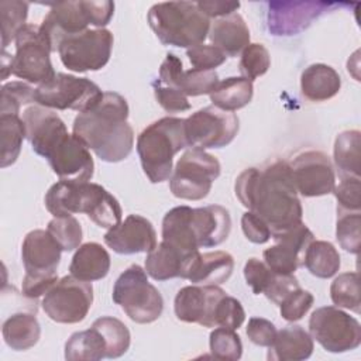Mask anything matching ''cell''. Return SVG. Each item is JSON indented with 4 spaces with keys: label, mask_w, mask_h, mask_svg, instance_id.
<instances>
[{
    "label": "cell",
    "mask_w": 361,
    "mask_h": 361,
    "mask_svg": "<svg viewBox=\"0 0 361 361\" xmlns=\"http://www.w3.org/2000/svg\"><path fill=\"white\" fill-rule=\"evenodd\" d=\"M234 192L244 207L268 224L271 238L303 223V209L286 161H274L264 169H244L235 179Z\"/></svg>",
    "instance_id": "cell-1"
},
{
    "label": "cell",
    "mask_w": 361,
    "mask_h": 361,
    "mask_svg": "<svg viewBox=\"0 0 361 361\" xmlns=\"http://www.w3.org/2000/svg\"><path fill=\"white\" fill-rule=\"evenodd\" d=\"M127 100L116 92H104L92 109L79 113L73 120L76 135L97 158L104 162L124 161L134 147V131L128 124Z\"/></svg>",
    "instance_id": "cell-2"
},
{
    "label": "cell",
    "mask_w": 361,
    "mask_h": 361,
    "mask_svg": "<svg viewBox=\"0 0 361 361\" xmlns=\"http://www.w3.org/2000/svg\"><path fill=\"white\" fill-rule=\"evenodd\" d=\"M230 231V213L220 204L196 209L176 206L162 219V241L183 251L217 247L228 238Z\"/></svg>",
    "instance_id": "cell-3"
},
{
    "label": "cell",
    "mask_w": 361,
    "mask_h": 361,
    "mask_svg": "<svg viewBox=\"0 0 361 361\" xmlns=\"http://www.w3.org/2000/svg\"><path fill=\"white\" fill-rule=\"evenodd\" d=\"M44 202L54 217L85 213L103 228L121 223L123 210L118 200L102 185L93 182L58 180L48 189Z\"/></svg>",
    "instance_id": "cell-4"
},
{
    "label": "cell",
    "mask_w": 361,
    "mask_h": 361,
    "mask_svg": "<svg viewBox=\"0 0 361 361\" xmlns=\"http://www.w3.org/2000/svg\"><path fill=\"white\" fill-rule=\"evenodd\" d=\"M186 147L185 118L166 116L145 127L137 138V152L148 180H168L173 171V157Z\"/></svg>",
    "instance_id": "cell-5"
},
{
    "label": "cell",
    "mask_w": 361,
    "mask_h": 361,
    "mask_svg": "<svg viewBox=\"0 0 361 361\" xmlns=\"http://www.w3.org/2000/svg\"><path fill=\"white\" fill-rule=\"evenodd\" d=\"M148 25L164 45L192 48L209 35L210 18L193 1H164L154 4L147 14Z\"/></svg>",
    "instance_id": "cell-6"
},
{
    "label": "cell",
    "mask_w": 361,
    "mask_h": 361,
    "mask_svg": "<svg viewBox=\"0 0 361 361\" xmlns=\"http://www.w3.org/2000/svg\"><path fill=\"white\" fill-rule=\"evenodd\" d=\"M113 302L135 323L147 324L158 320L164 310L159 290L148 281V274L137 264L120 274L113 286Z\"/></svg>",
    "instance_id": "cell-7"
},
{
    "label": "cell",
    "mask_w": 361,
    "mask_h": 361,
    "mask_svg": "<svg viewBox=\"0 0 361 361\" xmlns=\"http://www.w3.org/2000/svg\"><path fill=\"white\" fill-rule=\"evenodd\" d=\"M220 171V162L214 155L204 149H186L172 171L169 189L178 199L202 200L209 195Z\"/></svg>",
    "instance_id": "cell-8"
},
{
    "label": "cell",
    "mask_w": 361,
    "mask_h": 361,
    "mask_svg": "<svg viewBox=\"0 0 361 361\" xmlns=\"http://www.w3.org/2000/svg\"><path fill=\"white\" fill-rule=\"evenodd\" d=\"M100 87L87 78L58 72L54 79L35 87L37 104L55 110H76L79 113L92 109L103 97Z\"/></svg>",
    "instance_id": "cell-9"
},
{
    "label": "cell",
    "mask_w": 361,
    "mask_h": 361,
    "mask_svg": "<svg viewBox=\"0 0 361 361\" xmlns=\"http://www.w3.org/2000/svg\"><path fill=\"white\" fill-rule=\"evenodd\" d=\"M113 42L111 31L87 28L83 32L65 37L58 45V55L62 65L72 72L100 71L110 59Z\"/></svg>",
    "instance_id": "cell-10"
},
{
    "label": "cell",
    "mask_w": 361,
    "mask_h": 361,
    "mask_svg": "<svg viewBox=\"0 0 361 361\" xmlns=\"http://www.w3.org/2000/svg\"><path fill=\"white\" fill-rule=\"evenodd\" d=\"M309 334L329 353H347L361 344L360 322L337 306L317 307L309 319Z\"/></svg>",
    "instance_id": "cell-11"
},
{
    "label": "cell",
    "mask_w": 361,
    "mask_h": 361,
    "mask_svg": "<svg viewBox=\"0 0 361 361\" xmlns=\"http://www.w3.org/2000/svg\"><path fill=\"white\" fill-rule=\"evenodd\" d=\"M13 55V75L28 83L42 85L54 79L56 72L51 63V45L39 31V25L25 24L17 34Z\"/></svg>",
    "instance_id": "cell-12"
},
{
    "label": "cell",
    "mask_w": 361,
    "mask_h": 361,
    "mask_svg": "<svg viewBox=\"0 0 361 361\" xmlns=\"http://www.w3.org/2000/svg\"><path fill=\"white\" fill-rule=\"evenodd\" d=\"M240 120L235 113L206 106L185 118L188 147L197 149L223 148L237 135Z\"/></svg>",
    "instance_id": "cell-13"
},
{
    "label": "cell",
    "mask_w": 361,
    "mask_h": 361,
    "mask_svg": "<svg viewBox=\"0 0 361 361\" xmlns=\"http://www.w3.org/2000/svg\"><path fill=\"white\" fill-rule=\"evenodd\" d=\"M93 303V288L90 282L66 275L44 295L41 302L45 314L62 324L82 322Z\"/></svg>",
    "instance_id": "cell-14"
},
{
    "label": "cell",
    "mask_w": 361,
    "mask_h": 361,
    "mask_svg": "<svg viewBox=\"0 0 361 361\" xmlns=\"http://www.w3.org/2000/svg\"><path fill=\"white\" fill-rule=\"evenodd\" d=\"M267 11V27L272 35H296L306 30L322 14L340 6L327 1H269Z\"/></svg>",
    "instance_id": "cell-15"
},
{
    "label": "cell",
    "mask_w": 361,
    "mask_h": 361,
    "mask_svg": "<svg viewBox=\"0 0 361 361\" xmlns=\"http://www.w3.org/2000/svg\"><path fill=\"white\" fill-rule=\"evenodd\" d=\"M293 185L305 197L324 196L333 192L336 175L327 154L309 149L298 154L289 164Z\"/></svg>",
    "instance_id": "cell-16"
},
{
    "label": "cell",
    "mask_w": 361,
    "mask_h": 361,
    "mask_svg": "<svg viewBox=\"0 0 361 361\" xmlns=\"http://www.w3.org/2000/svg\"><path fill=\"white\" fill-rule=\"evenodd\" d=\"M226 295L219 285H188L178 290L173 310L178 320L196 323L203 327H216V310Z\"/></svg>",
    "instance_id": "cell-17"
},
{
    "label": "cell",
    "mask_w": 361,
    "mask_h": 361,
    "mask_svg": "<svg viewBox=\"0 0 361 361\" xmlns=\"http://www.w3.org/2000/svg\"><path fill=\"white\" fill-rule=\"evenodd\" d=\"M45 159L59 180L89 182L94 172L90 149L69 133L54 145Z\"/></svg>",
    "instance_id": "cell-18"
},
{
    "label": "cell",
    "mask_w": 361,
    "mask_h": 361,
    "mask_svg": "<svg viewBox=\"0 0 361 361\" xmlns=\"http://www.w3.org/2000/svg\"><path fill=\"white\" fill-rule=\"evenodd\" d=\"M272 238L275 244L262 252L264 262L271 271L288 275L303 267L306 250L314 235L305 223H300Z\"/></svg>",
    "instance_id": "cell-19"
},
{
    "label": "cell",
    "mask_w": 361,
    "mask_h": 361,
    "mask_svg": "<svg viewBox=\"0 0 361 361\" xmlns=\"http://www.w3.org/2000/svg\"><path fill=\"white\" fill-rule=\"evenodd\" d=\"M103 240L109 248L121 255L149 252L157 247L152 223L140 214H128L124 221L109 228Z\"/></svg>",
    "instance_id": "cell-20"
},
{
    "label": "cell",
    "mask_w": 361,
    "mask_h": 361,
    "mask_svg": "<svg viewBox=\"0 0 361 361\" xmlns=\"http://www.w3.org/2000/svg\"><path fill=\"white\" fill-rule=\"evenodd\" d=\"M23 121L25 126V137L31 144L32 151L47 158L52 147L68 134L66 124L51 109L39 104L28 106L23 111Z\"/></svg>",
    "instance_id": "cell-21"
},
{
    "label": "cell",
    "mask_w": 361,
    "mask_h": 361,
    "mask_svg": "<svg viewBox=\"0 0 361 361\" xmlns=\"http://www.w3.org/2000/svg\"><path fill=\"white\" fill-rule=\"evenodd\" d=\"M62 248L48 230L30 231L21 245V259L25 275L58 276Z\"/></svg>",
    "instance_id": "cell-22"
},
{
    "label": "cell",
    "mask_w": 361,
    "mask_h": 361,
    "mask_svg": "<svg viewBox=\"0 0 361 361\" xmlns=\"http://www.w3.org/2000/svg\"><path fill=\"white\" fill-rule=\"evenodd\" d=\"M89 24L83 0L61 1L51 6L49 13L39 25V31L49 42L52 52H55L65 37L86 31Z\"/></svg>",
    "instance_id": "cell-23"
},
{
    "label": "cell",
    "mask_w": 361,
    "mask_h": 361,
    "mask_svg": "<svg viewBox=\"0 0 361 361\" xmlns=\"http://www.w3.org/2000/svg\"><path fill=\"white\" fill-rule=\"evenodd\" d=\"M199 254V250L183 251L166 241H161L152 251L147 252L144 269L155 281L188 279L189 271Z\"/></svg>",
    "instance_id": "cell-24"
},
{
    "label": "cell",
    "mask_w": 361,
    "mask_h": 361,
    "mask_svg": "<svg viewBox=\"0 0 361 361\" xmlns=\"http://www.w3.org/2000/svg\"><path fill=\"white\" fill-rule=\"evenodd\" d=\"M207 37L226 56H237L250 44L248 25L238 13L214 18Z\"/></svg>",
    "instance_id": "cell-25"
},
{
    "label": "cell",
    "mask_w": 361,
    "mask_h": 361,
    "mask_svg": "<svg viewBox=\"0 0 361 361\" xmlns=\"http://www.w3.org/2000/svg\"><path fill=\"white\" fill-rule=\"evenodd\" d=\"M267 358L269 361H302L313 353L312 336L298 324H290L276 331L272 345L268 347Z\"/></svg>",
    "instance_id": "cell-26"
},
{
    "label": "cell",
    "mask_w": 361,
    "mask_h": 361,
    "mask_svg": "<svg viewBox=\"0 0 361 361\" xmlns=\"http://www.w3.org/2000/svg\"><path fill=\"white\" fill-rule=\"evenodd\" d=\"M109 271L110 255L102 244L94 241L80 244L69 265L71 275L85 282L103 279Z\"/></svg>",
    "instance_id": "cell-27"
},
{
    "label": "cell",
    "mask_w": 361,
    "mask_h": 361,
    "mask_svg": "<svg viewBox=\"0 0 361 361\" xmlns=\"http://www.w3.org/2000/svg\"><path fill=\"white\" fill-rule=\"evenodd\" d=\"M340 87V75L326 63H312L300 75L302 94L310 102H326L334 97Z\"/></svg>",
    "instance_id": "cell-28"
},
{
    "label": "cell",
    "mask_w": 361,
    "mask_h": 361,
    "mask_svg": "<svg viewBox=\"0 0 361 361\" xmlns=\"http://www.w3.org/2000/svg\"><path fill=\"white\" fill-rule=\"evenodd\" d=\"M234 258L226 251H210L199 254L195 259L188 279L195 285H221L233 274Z\"/></svg>",
    "instance_id": "cell-29"
},
{
    "label": "cell",
    "mask_w": 361,
    "mask_h": 361,
    "mask_svg": "<svg viewBox=\"0 0 361 361\" xmlns=\"http://www.w3.org/2000/svg\"><path fill=\"white\" fill-rule=\"evenodd\" d=\"M4 343L16 351L34 347L41 337V326L32 313L18 312L7 317L1 326Z\"/></svg>",
    "instance_id": "cell-30"
},
{
    "label": "cell",
    "mask_w": 361,
    "mask_h": 361,
    "mask_svg": "<svg viewBox=\"0 0 361 361\" xmlns=\"http://www.w3.org/2000/svg\"><path fill=\"white\" fill-rule=\"evenodd\" d=\"M254 94L252 82L243 76H231L220 80L209 94L214 107L223 111H235L245 107Z\"/></svg>",
    "instance_id": "cell-31"
},
{
    "label": "cell",
    "mask_w": 361,
    "mask_h": 361,
    "mask_svg": "<svg viewBox=\"0 0 361 361\" xmlns=\"http://www.w3.org/2000/svg\"><path fill=\"white\" fill-rule=\"evenodd\" d=\"M334 165L341 176H358L361 168V133L345 130L334 141Z\"/></svg>",
    "instance_id": "cell-32"
},
{
    "label": "cell",
    "mask_w": 361,
    "mask_h": 361,
    "mask_svg": "<svg viewBox=\"0 0 361 361\" xmlns=\"http://www.w3.org/2000/svg\"><path fill=\"white\" fill-rule=\"evenodd\" d=\"M106 341L93 326L73 333L65 343V360L68 361H100L106 358Z\"/></svg>",
    "instance_id": "cell-33"
},
{
    "label": "cell",
    "mask_w": 361,
    "mask_h": 361,
    "mask_svg": "<svg viewBox=\"0 0 361 361\" xmlns=\"http://www.w3.org/2000/svg\"><path fill=\"white\" fill-rule=\"evenodd\" d=\"M341 261L337 248L324 240H313L305 254L303 267L316 278L329 279L340 269Z\"/></svg>",
    "instance_id": "cell-34"
},
{
    "label": "cell",
    "mask_w": 361,
    "mask_h": 361,
    "mask_svg": "<svg viewBox=\"0 0 361 361\" xmlns=\"http://www.w3.org/2000/svg\"><path fill=\"white\" fill-rule=\"evenodd\" d=\"M0 131H1V168L13 165L20 152L25 137V126L17 114H0Z\"/></svg>",
    "instance_id": "cell-35"
},
{
    "label": "cell",
    "mask_w": 361,
    "mask_h": 361,
    "mask_svg": "<svg viewBox=\"0 0 361 361\" xmlns=\"http://www.w3.org/2000/svg\"><path fill=\"white\" fill-rule=\"evenodd\" d=\"M92 326L99 330L106 341V358H118L128 351L131 334L121 320L111 316H102Z\"/></svg>",
    "instance_id": "cell-36"
},
{
    "label": "cell",
    "mask_w": 361,
    "mask_h": 361,
    "mask_svg": "<svg viewBox=\"0 0 361 361\" xmlns=\"http://www.w3.org/2000/svg\"><path fill=\"white\" fill-rule=\"evenodd\" d=\"M330 298L337 307L360 314V276L357 272H343L330 285Z\"/></svg>",
    "instance_id": "cell-37"
},
{
    "label": "cell",
    "mask_w": 361,
    "mask_h": 361,
    "mask_svg": "<svg viewBox=\"0 0 361 361\" xmlns=\"http://www.w3.org/2000/svg\"><path fill=\"white\" fill-rule=\"evenodd\" d=\"M30 4L20 0H4L0 3L1 14V48L6 49L7 45L16 39L17 34L27 24Z\"/></svg>",
    "instance_id": "cell-38"
},
{
    "label": "cell",
    "mask_w": 361,
    "mask_h": 361,
    "mask_svg": "<svg viewBox=\"0 0 361 361\" xmlns=\"http://www.w3.org/2000/svg\"><path fill=\"white\" fill-rule=\"evenodd\" d=\"M219 82L216 71L192 68L189 71H183L171 87L180 90L185 96H202L210 94Z\"/></svg>",
    "instance_id": "cell-39"
},
{
    "label": "cell",
    "mask_w": 361,
    "mask_h": 361,
    "mask_svg": "<svg viewBox=\"0 0 361 361\" xmlns=\"http://www.w3.org/2000/svg\"><path fill=\"white\" fill-rule=\"evenodd\" d=\"M360 227H361L360 212L337 210L336 238L344 251L350 254L360 252V248H361Z\"/></svg>",
    "instance_id": "cell-40"
},
{
    "label": "cell",
    "mask_w": 361,
    "mask_h": 361,
    "mask_svg": "<svg viewBox=\"0 0 361 361\" xmlns=\"http://www.w3.org/2000/svg\"><path fill=\"white\" fill-rule=\"evenodd\" d=\"M48 233L56 240V243L61 245L62 251H73L78 250L82 243V226L79 220L73 216H62V217H54L48 226Z\"/></svg>",
    "instance_id": "cell-41"
},
{
    "label": "cell",
    "mask_w": 361,
    "mask_h": 361,
    "mask_svg": "<svg viewBox=\"0 0 361 361\" xmlns=\"http://www.w3.org/2000/svg\"><path fill=\"white\" fill-rule=\"evenodd\" d=\"M210 353L217 360L237 361L243 354V343L240 336L227 327H217L210 333Z\"/></svg>",
    "instance_id": "cell-42"
},
{
    "label": "cell",
    "mask_w": 361,
    "mask_h": 361,
    "mask_svg": "<svg viewBox=\"0 0 361 361\" xmlns=\"http://www.w3.org/2000/svg\"><path fill=\"white\" fill-rule=\"evenodd\" d=\"M35 89L23 80H13L1 86L0 114H17L20 116L21 107L35 103Z\"/></svg>",
    "instance_id": "cell-43"
},
{
    "label": "cell",
    "mask_w": 361,
    "mask_h": 361,
    "mask_svg": "<svg viewBox=\"0 0 361 361\" xmlns=\"http://www.w3.org/2000/svg\"><path fill=\"white\" fill-rule=\"evenodd\" d=\"M271 66V56L268 49L258 42L248 44L240 58L238 69L243 78L248 80H255L257 78L265 75Z\"/></svg>",
    "instance_id": "cell-44"
},
{
    "label": "cell",
    "mask_w": 361,
    "mask_h": 361,
    "mask_svg": "<svg viewBox=\"0 0 361 361\" xmlns=\"http://www.w3.org/2000/svg\"><path fill=\"white\" fill-rule=\"evenodd\" d=\"M333 193L337 199V210L360 212L361 207V182L358 176H341L334 185Z\"/></svg>",
    "instance_id": "cell-45"
},
{
    "label": "cell",
    "mask_w": 361,
    "mask_h": 361,
    "mask_svg": "<svg viewBox=\"0 0 361 361\" xmlns=\"http://www.w3.org/2000/svg\"><path fill=\"white\" fill-rule=\"evenodd\" d=\"M313 302L314 298L309 290L298 288L279 303V313L286 322H298L310 310Z\"/></svg>",
    "instance_id": "cell-46"
},
{
    "label": "cell",
    "mask_w": 361,
    "mask_h": 361,
    "mask_svg": "<svg viewBox=\"0 0 361 361\" xmlns=\"http://www.w3.org/2000/svg\"><path fill=\"white\" fill-rule=\"evenodd\" d=\"M245 320V312L241 302L230 295H224L217 305L216 327H227L237 330Z\"/></svg>",
    "instance_id": "cell-47"
},
{
    "label": "cell",
    "mask_w": 361,
    "mask_h": 361,
    "mask_svg": "<svg viewBox=\"0 0 361 361\" xmlns=\"http://www.w3.org/2000/svg\"><path fill=\"white\" fill-rule=\"evenodd\" d=\"M186 56L195 69L214 71V68L226 62V55L214 45L199 44L186 49Z\"/></svg>",
    "instance_id": "cell-48"
},
{
    "label": "cell",
    "mask_w": 361,
    "mask_h": 361,
    "mask_svg": "<svg viewBox=\"0 0 361 361\" xmlns=\"http://www.w3.org/2000/svg\"><path fill=\"white\" fill-rule=\"evenodd\" d=\"M152 89L158 104L168 113H180L190 109L188 96L180 90L161 83L158 79L152 82Z\"/></svg>",
    "instance_id": "cell-49"
},
{
    "label": "cell",
    "mask_w": 361,
    "mask_h": 361,
    "mask_svg": "<svg viewBox=\"0 0 361 361\" xmlns=\"http://www.w3.org/2000/svg\"><path fill=\"white\" fill-rule=\"evenodd\" d=\"M275 272L271 271L267 264L258 258H250L244 265V278L247 285L255 295L264 293L269 286Z\"/></svg>",
    "instance_id": "cell-50"
},
{
    "label": "cell",
    "mask_w": 361,
    "mask_h": 361,
    "mask_svg": "<svg viewBox=\"0 0 361 361\" xmlns=\"http://www.w3.org/2000/svg\"><path fill=\"white\" fill-rule=\"evenodd\" d=\"M276 327L272 322L264 317H251L248 320L245 333L251 343L259 347H269L272 345L276 337Z\"/></svg>",
    "instance_id": "cell-51"
},
{
    "label": "cell",
    "mask_w": 361,
    "mask_h": 361,
    "mask_svg": "<svg viewBox=\"0 0 361 361\" xmlns=\"http://www.w3.org/2000/svg\"><path fill=\"white\" fill-rule=\"evenodd\" d=\"M241 228L248 241L254 244H265L271 238L268 224L255 213L245 212L241 217Z\"/></svg>",
    "instance_id": "cell-52"
},
{
    "label": "cell",
    "mask_w": 361,
    "mask_h": 361,
    "mask_svg": "<svg viewBox=\"0 0 361 361\" xmlns=\"http://www.w3.org/2000/svg\"><path fill=\"white\" fill-rule=\"evenodd\" d=\"M300 288L298 279L293 276V274H276L274 275L269 286L265 289L264 295L275 305H279L292 290Z\"/></svg>",
    "instance_id": "cell-53"
},
{
    "label": "cell",
    "mask_w": 361,
    "mask_h": 361,
    "mask_svg": "<svg viewBox=\"0 0 361 361\" xmlns=\"http://www.w3.org/2000/svg\"><path fill=\"white\" fill-rule=\"evenodd\" d=\"M83 6L87 13L90 25H94L96 28L106 27L114 14V3L110 0L83 1Z\"/></svg>",
    "instance_id": "cell-54"
},
{
    "label": "cell",
    "mask_w": 361,
    "mask_h": 361,
    "mask_svg": "<svg viewBox=\"0 0 361 361\" xmlns=\"http://www.w3.org/2000/svg\"><path fill=\"white\" fill-rule=\"evenodd\" d=\"M58 282V276H32L24 275L21 293L28 299H37L45 295L55 283Z\"/></svg>",
    "instance_id": "cell-55"
},
{
    "label": "cell",
    "mask_w": 361,
    "mask_h": 361,
    "mask_svg": "<svg viewBox=\"0 0 361 361\" xmlns=\"http://www.w3.org/2000/svg\"><path fill=\"white\" fill-rule=\"evenodd\" d=\"M199 10L207 16L209 18H220L228 14L237 13L240 8V1H228V0H202L196 1Z\"/></svg>",
    "instance_id": "cell-56"
},
{
    "label": "cell",
    "mask_w": 361,
    "mask_h": 361,
    "mask_svg": "<svg viewBox=\"0 0 361 361\" xmlns=\"http://www.w3.org/2000/svg\"><path fill=\"white\" fill-rule=\"evenodd\" d=\"M1 80H6L8 78V75L13 73V55L7 54L6 49H3L1 52Z\"/></svg>",
    "instance_id": "cell-57"
}]
</instances>
